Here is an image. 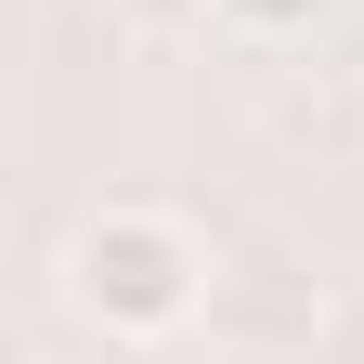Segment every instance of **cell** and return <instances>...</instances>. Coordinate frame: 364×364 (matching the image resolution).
Listing matches in <instances>:
<instances>
[{
    "label": "cell",
    "instance_id": "6da1fadb",
    "mask_svg": "<svg viewBox=\"0 0 364 364\" xmlns=\"http://www.w3.org/2000/svg\"><path fill=\"white\" fill-rule=\"evenodd\" d=\"M208 299V235L156 196H105L65 235V312L105 338H182Z\"/></svg>",
    "mask_w": 364,
    "mask_h": 364
},
{
    "label": "cell",
    "instance_id": "7a4b0ae2",
    "mask_svg": "<svg viewBox=\"0 0 364 364\" xmlns=\"http://www.w3.org/2000/svg\"><path fill=\"white\" fill-rule=\"evenodd\" d=\"M221 26H247V39H299V26H326L338 0H208Z\"/></svg>",
    "mask_w": 364,
    "mask_h": 364
}]
</instances>
